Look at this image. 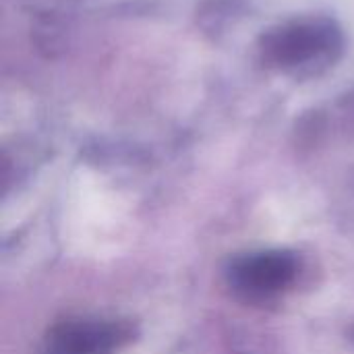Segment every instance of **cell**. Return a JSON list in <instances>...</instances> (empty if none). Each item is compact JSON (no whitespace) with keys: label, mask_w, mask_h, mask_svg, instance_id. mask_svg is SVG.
Masks as SVG:
<instances>
[{"label":"cell","mask_w":354,"mask_h":354,"mask_svg":"<svg viewBox=\"0 0 354 354\" xmlns=\"http://www.w3.org/2000/svg\"><path fill=\"white\" fill-rule=\"evenodd\" d=\"M299 274V259L290 251H261L232 261L228 282L249 299L276 295L292 284Z\"/></svg>","instance_id":"obj_1"},{"label":"cell","mask_w":354,"mask_h":354,"mask_svg":"<svg viewBox=\"0 0 354 354\" xmlns=\"http://www.w3.org/2000/svg\"><path fill=\"white\" fill-rule=\"evenodd\" d=\"M328 35L330 29H319L317 25H295L290 29H282V33H276L272 37L270 50L276 54L278 60L301 62L324 50V46L328 44Z\"/></svg>","instance_id":"obj_3"},{"label":"cell","mask_w":354,"mask_h":354,"mask_svg":"<svg viewBox=\"0 0 354 354\" xmlns=\"http://www.w3.org/2000/svg\"><path fill=\"white\" fill-rule=\"evenodd\" d=\"M131 338L133 328L127 322H64L48 334L46 354H110Z\"/></svg>","instance_id":"obj_2"}]
</instances>
